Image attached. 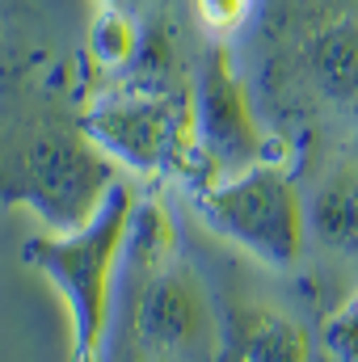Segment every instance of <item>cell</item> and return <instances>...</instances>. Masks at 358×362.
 <instances>
[{
  "instance_id": "6da1fadb",
  "label": "cell",
  "mask_w": 358,
  "mask_h": 362,
  "mask_svg": "<svg viewBox=\"0 0 358 362\" xmlns=\"http://www.w3.org/2000/svg\"><path fill=\"white\" fill-rule=\"evenodd\" d=\"M122 274V341L131 362H215L224 308H215L198 266L181 249L169 202L156 194L139 202Z\"/></svg>"
},
{
  "instance_id": "7a4b0ae2",
  "label": "cell",
  "mask_w": 358,
  "mask_h": 362,
  "mask_svg": "<svg viewBox=\"0 0 358 362\" xmlns=\"http://www.w3.org/2000/svg\"><path fill=\"white\" fill-rule=\"evenodd\" d=\"M270 105L299 127H342L358 118V0H282L270 21Z\"/></svg>"
},
{
  "instance_id": "3957f363",
  "label": "cell",
  "mask_w": 358,
  "mask_h": 362,
  "mask_svg": "<svg viewBox=\"0 0 358 362\" xmlns=\"http://www.w3.org/2000/svg\"><path fill=\"white\" fill-rule=\"evenodd\" d=\"M144 194L118 181L105 206L76 232H38L21 240V266L42 274L68 303V362H101L118 312V274Z\"/></svg>"
},
{
  "instance_id": "277c9868",
  "label": "cell",
  "mask_w": 358,
  "mask_h": 362,
  "mask_svg": "<svg viewBox=\"0 0 358 362\" xmlns=\"http://www.w3.org/2000/svg\"><path fill=\"white\" fill-rule=\"evenodd\" d=\"M122 169L76 118H30L0 144V206L30 211L47 232H76L105 206Z\"/></svg>"
},
{
  "instance_id": "5b68a950",
  "label": "cell",
  "mask_w": 358,
  "mask_h": 362,
  "mask_svg": "<svg viewBox=\"0 0 358 362\" xmlns=\"http://www.w3.org/2000/svg\"><path fill=\"white\" fill-rule=\"evenodd\" d=\"M76 122L118 169L135 177L198 181L190 89H173L169 81H148V76L114 81L81 105Z\"/></svg>"
},
{
  "instance_id": "8992f818",
  "label": "cell",
  "mask_w": 358,
  "mask_h": 362,
  "mask_svg": "<svg viewBox=\"0 0 358 362\" xmlns=\"http://www.w3.org/2000/svg\"><path fill=\"white\" fill-rule=\"evenodd\" d=\"M194 215L228 245L270 270H295L308 245L304 185L291 169V152H278L232 177L198 181L190 189Z\"/></svg>"
},
{
  "instance_id": "52a82bcc",
  "label": "cell",
  "mask_w": 358,
  "mask_h": 362,
  "mask_svg": "<svg viewBox=\"0 0 358 362\" xmlns=\"http://www.w3.org/2000/svg\"><path fill=\"white\" fill-rule=\"evenodd\" d=\"M190 101H194L198 181L232 177L241 169H253L270 156L287 152L262 122L253 89H249V81H245V72H241L228 42H211L207 55L198 59Z\"/></svg>"
},
{
  "instance_id": "ba28073f",
  "label": "cell",
  "mask_w": 358,
  "mask_h": 362,
  "mask_svg": "<svg viewBox=\"0 0 358 362\" xmlns=\"http://www.w3.org/2000/svg\"><path fill=\"white\" fill-rule=\"evenodd\" d=\"M215 362H316V346L308 325L282 303L236 295L224 303Z\"/></svg>"
},
{
  "instance_id": "9c48e42d",
  "label": "cell",
  "mask_w": 358,
  "mask_h": 362,
  "mask_svg": "<svg viewBox=\"0 0 358 362\" xmlns=\"http://www.w3.org/2000/svg\"><path fill=\"white\" fill-rule=\"evenodd\" d=\"M308 240L342 262L358 266V148H333L304 185Z\"/></svg>"
},
{
  "instance_id": "30bf717a",
  "label": "cell",
  "mask_w": 358,
  "mask_h": 362,
  "mask_svg": "<svg viewBox=\"0 0 358 362\" xmlns=\"http://www.w3.org/2000/svg\"><path fill=\"white\" fill-rule=\"evenodd\" d=\"M85 47H89V59L101 76H118V72H127V68H135L144 59L148 30L139 25L131 4H101V13L89 25Z\"/></svg>"
},
{
  "instance_id": "8fae6325",
  "label": "cell",
  "mask_w": 358,
  "mask_h": 362,
  "mask_svg": "<svg viewBox=\"0 0 358 362\" xmlns=\"http://www.w3.org/2000/svg\"><path fill=\"white\" fill-rule=\"evenodd\" d=\"M321 346L329 362H358V286L325 316Z\"/></svg>"
},
{
  "instance_id": "7c38bea8",
  "label": "cell",
  "mask_w": 358,
  "mask_h": 362,
  "mask_svg": "<svg viewBox=\"0 0 358 362\" xmlns=\"http://www.w3.org/2000/svg\"><path fill=\"white\" fill-rule=\"evenodd\" d=\"M253 8L258 0H194V17L211 34V42H232L249 25Z\"/></svg>"
},
{
  "instance_id": "4fadbf2b",
  "label": "cell",
  "mask_w": 358,
  "mask_h": 362,
  "mask_svg": "<svg viewBox=\"0 0 358 362\" xmlns=\"http://www.w3.org/2000/svg\"><path fill=\"white\" fill-rule=\"evenodd\" d=\"M8 64H13V21H8V8L0 4V85L8 76Z\"/></svg>"
},
{
  "instance_id": "5bb4252c",
  "label": "cell",
  "mask_w": 358,
  "mask_h": 362,
  "mask_svg": "<svg viewBox=\"0 0 358 362\" xmlns=\"http://www.w3.org/2000/svg\"><path fill=\"white\" fill-rule=\"evenodd\" d=\"M101 4H131V0H101Z\"/></svg>"
}]
</instances>
